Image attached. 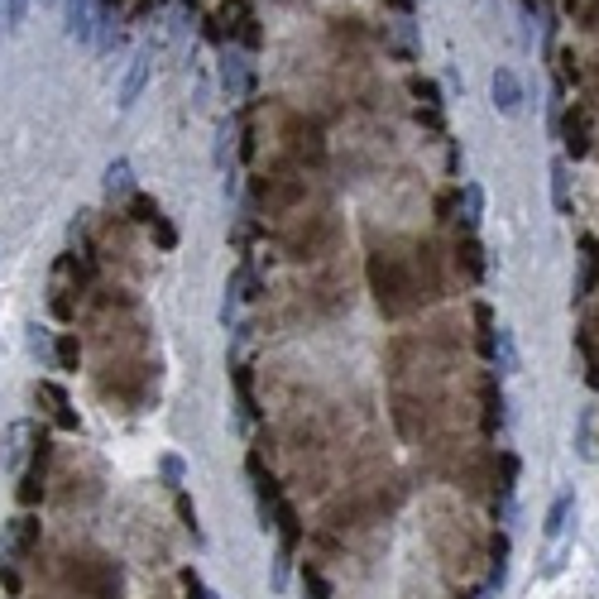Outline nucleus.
I'll return each instance as SVG.
<instances>
[{
	"mask_svg": "<svg viewBox=\"0 0 599 599\" xmlns=\"http://www.w3.org/2000/svg\"><path fill=\"white\" fill-rule=\"evenodd\" d=\"M63 20H68V39L96 43V20H101V5H96V0H63Z\"/></svg>",
	"mask_w": 599,
	"mask_h": 599,
	"instance_id": "1",
	"label": "nucleus"
},
{
	"mask_svg": "<svg viewBox=\"0 0 599 599\" xmlns=\"http://www.w3.org/2000/svg\"><path fill=\"white\" fill-rule=\"evenodd\" d=\"M489 96H494V111L498 115H518L523 111V82H518V72H513V68H494Z\"/></svg>",
	"mask_w": 599,
	"mask_h": 599,
	"instance_id": "2",
	"label": "nucleus"
},
{
	"mask_svg": "<svg viewBox=\"0 0 599 599\" xmlns=\"http://www.w3.org/2000/svg\"><path fill=\"white\" fill-rule=\"evenodd\" d=\"M144 87H149V53H135V58H130V68H125V77H121V87H115V106L130 111L140 101Z\"/></svg>",
	"mask_w": 599,
	"mask_h": 599,
	"instance_id": "3",
	"label": "nucleus"
},
{
	"mask_svg": "<svg viewBox=\"0 0 599 599\" xmlns=\"http://www.w3.org/2000/svg\"><path fill=\"white\" fill-rule=\"evenodd\" d=\"M571 518H575V494L565 489V494L552 498V508H546L542 537H546V542H561V537H565V527H571Z\"/></svg>",
	"mask_w": 599,
	"mask_h": 599,
	"instance_id": "4",
	"label": "nucleus"
},
{
	"mask_svg": "<svg viewBox=\"0 0 599 599\" xmlns=\"http://www.w3.org/2000/svg\"><path fill=\"white\" fill-rule=\"evenodd\" d=\"M101 188H106L111 197H125L130 188H135V169H130V159H111V163H106Z\"/></svg>",
	"mask_w": 599,
	"mask_h": 599,
	"instance_id": "5",
	"label": "nucleus"
},
{
	"mask_svg": "<svg viewBox=\"0 0 599 599\" xmlns=\"http://www.w3.org/2000/svg\"><path fill=\"white\" fill-rule=\"evenodd\" d=\"M494 360H498V374H518V341H513L508 326L494 331Z\"/></svg>",
	"mask_w": 599,
	"mask_h": 599,
	"instance_id": "6",
	"label": "nucleus"
},
{
	"mask_svg": "<svg viewBox=\"0 0 599 599\" xmlns=\"http://www.w3.org/2000/svg\"><path fill=\"white\" fill-rule=\"evenodd\" d=\"M552 207L561 216H571V163H565V159L552 163Z\"/></svg>",
	"mask_w": 599,
	"mask_h": 599,
	"instance_id": "7",
	"label": "nucleus"
},
{
	"mask_svg": "<svg viewBox=\"0 0 599 599\" xmlns=\"http://www.w3.org/2000/svg\"><path fill=\"white\" fill-rule=\"evenodd\" d=\"M460 221L465 226L485 221V188H479V182H465V188H460Z\"/></svg>",
	"mask_w": 599,
	"mask_h": 599,
	"instance_id": "8",
	"label": "nucleus"
},
{
	"mask_svg": "<svg viewBox=\"0 0 599 599\" xmlns=\"http://www.w3.org/2000/svg\"><path fill=\"white\" fill-rule=\"evenodd\" d=\"M159 470H163V479H169V485H182V479H188V465H182V456H163Z\"/></svg>",
	"mask_w": 599,
	"mask_h": 599,
	"instance_id": "9",
	"label": "nucleus"
},
{
	"mask_svg": "<svg viewBox=\"0 0 599 599\" xmlns=\"http://www.w3.org/2000/svg\"><path fill=\"white\" fill-rule=\"evenodd\" d=\"M24 10H29V0H0V24H20L24 20Z\"/></svg>",
	"mask_w": 599,
	"mask_h": 599,
	"instance_id": "10",
	"label": "nucleus"
},
{
	"mask_svg": "<svg viewBox=\"0 0 599 599\" xmlns=\"http://www.w3.org/2000/svg\"><path fill=\"white\" fill-rule=\"evenodd\" d=\"M29 351H34L43 364L48 360H53V345H48V336H43V326H34V331H29Z\"/></svg>",
	"mask_w": 599,
	"mask_h": 599,
	"instance_id": "11",
	"label": "nucleus"
}]
</instances>
